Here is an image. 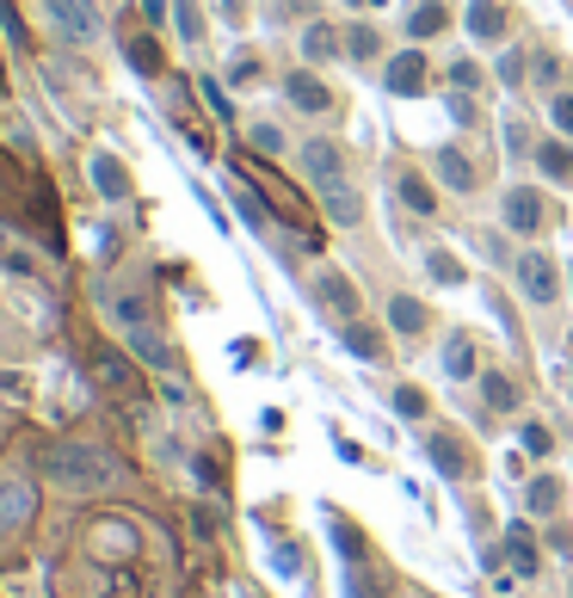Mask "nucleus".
Listing matches in <instances>:
<instances>
[{
	"mask_svg": "<svg viewBox=\"0 0 573 598\" xmlns=\"http://www.w3.org/2000/svg\"><path fill=\"white\" fill-rule=\"evenodd\" d=\"M44 475L68 494H106L118 481V463L99 444H56V451H44Z\"/></svg>",
	"mask_w": 573,
	"mask_h": 598,
	"instance_id": "nucleus-1",
	"label": "nucleus"
},
{
	"mask_svg": "<svg viewBox=\"0 0 573 598\" xmlns=\"http://www.w3.org/2000/svg\"><path fill=\"white\" fill-rule=\"evenodd\" d=\"M518 290H525L530 302H555L561 297V272L549 253H518Z\"/></svg>",
	"mask_w": 573,
	"mask_h": 598,
	"instance_id": "nucleus-2",
	"label": "nucleus"
},
{
	"mask_svg": "<svg viewBox=\"0 0 573 598\" xmlns=\"http://www.w3.org/2000/svg\"><path fill=\"white\" fill-rule=\"evenodd\" d=\"M32 481H19V475H0V536H13L32 524Z\"/></svg>",
	"mask_w": 573,
	"mask_h": 598,
	"instance_id": "nucleus-3",
	"label": "nucleus"
},
{
	"mask_svg": "<svg viewBox=\"0 0 573 598\" xmlns=\"http://www.w3.org/2000/svg\"><path fill=\"white\" fill-rule=\"evenodd\" d=\"M49 19L63 25L75 44H93L99 37V13H93V0H49Z\"/></svg>",
	"mask_w": 573,
	"mask_h": 598,
	"instance_id": "nucleus-4",
	"label": "nucleus"
},
{
	"mask_svg": "<svg viewBox=\"0 0 573 598\" xmlns=\"http://www.w3.org/2000/svg\"><path fill=\"white\" fill-rule=\"evenodd\" d=\"M542 217H549V210H542V191H537V186H511V191H506V229H518V235H537Z\"/></svg>",
	"mask_w": 573,
	"mask_h": 598,
	"instance_id": "nucleus-5",
	"label": "nucleus"
},
{
	"mask_svg": "<svg viewBox=\"0 0 573 598\" xmlns=\"http://www.w3.org/2000/svg\"><path fill=\"white\" fill-rule=\"evenodd\" d=\"M284 99H290L296 111H309V118L315 111H333V93H327L309 68H290V75H284Z\"/></svg>",
	"mask_w": 573,
	"mask_h": 598,
	"instance_id": "nucleus-6",
	"label": "nucleus"
},
{
	"mask_svg": "<svg viewBox=\"0 0 573 598\" xmlns=\"http://www.w3.org/2000/svg\"><path fill=\"white\" fill-rule=\"evenodd\" d=\"M87 536H93V555H99V562H130V555H136V531H130V524H118V519H99Z\"/></svg>",
	"mask_w": 573,
	"mask_h": 598,
	"instance_id": "nucleus-7",
	"label": "nucleus"
},
{
	"mask_svg": "<svg viewBox=\"0 0 573 598\" xmlns=\"http://www.w3.org/2000/svg\"><path fill=\"white\" fill-rule=\"evenodd\" d=\"M302 167H309L315 186H340V179H345V155H340V142H302Z\"/></svg>",
	"mask_w": 573,
	"mask_h": 598,
	"instance_id": "nucleus-8",
	"label": "nucleus"
},
{
	"mask_svg": "<svg viewBox=\"0 0 573 598\" xmlns=\"http://www.w3.org/2000/svg\"><path fill=\"white\" fill-rule=\"evenodd\" d=\"M383 80H388V93H419L426 87V56L419 49H407V56H388V68H383Z\"/></svg>",
	"mask_w": 573,
	"mask_h": 598,
	"instance_id": "nucleus-9",
	"label": "nucleus"
},
{
	"mask_svg": "<svg viewBox=\"0 0 573 598\" xmlns=\"http://www.w3.org/2000/svg\"><path fill=\"white\" fill-rule=\"evenodd\" d=\"M321 210H327V222H340V229H357L364 222V204H357V191L345 186H321Z\"/></svg>",
	"mask_w": 573,
	"mask_h": 598,
	"instance_id": "nucleus-10",
	"label": "nucleus"
},
{
	"mask_svg": "<svg viewBox=\"0 0 573 598\" xmlns=\"http://www.w3.org/2000/svg\"><path fill=\"white\" fill-rule=\"evenodd\" d=\"M130 352H136L148 370H173V340H161L148 321H142V328H130Z\"/></svg>",
	"mask_w": 573,
	"mask_h": 598,
	"instance_id": "nucleus-11",
	"label": "nucleus"
},
{
	"mask_svg": "<svg viewBox=\"0 0 573 598\" xmlns=\"http://www.w3.org/2000/svg\"><path fill=\"white\" fill-rule=\"evenodd\" d=\"M469 32H475L481 44H499V37H506V0H475V7H469Z\"/></svg>",
	"mask_w": 573,
	"mask_h": 598,
	"instance_id": "nucleus-12",
	"label": "nucleus"
},
{
	"mask_svg": "<svg viewBox=\"0 0 573 598\" xmlns=\"http://www.w3.org/2000/svg\"><path fill=\"white\" fill-rule=\"evenodd\" d=\"M426 451H432L438 475H450V481H463V475H469V451H463L456 439H450V432H438V439L426 444Z\"/></svg>",
	"mask_w": 573,
	"mask_h": 598,
	"instance_id": "nucleus-13",
	"label": "nucleus"
},
{
	"mask_svg": "<svg viewBox=\"0 0 573 598\" xmlns=\"http://www.w3.org/2000/svg\"><path fill=\"white\" fill-rule=\"evenodd\" d=\"M340 49H345V37L333 32V25H309V32H302V56H309V63H340Z\"/></svg>",
	"mask_w": 573,
	"mask_h": 598,
	"instance_id": "nucleus-14",
	"label": "nucleus"
},
{
	"mask_svg": "<svg viewBox=\"0 0 573 598\" xmlns=\"http://www.w3.org/2000/svg\"><path fill=\"white\" fill-rule=\"evenodd\" d=\"M321 297H327V309H333L340 321L357 315V290H352V278H340V272H321Z\"/></svg>",
	"mask_w": 573,
	"mask_h": 598,
	"instance_id": "nucleus-15",
	"label": "nucleus"
},
{
	"mask_svg": "<svg viewBox=\"0 0 573 598\" xmlns=\"http://www.w3.org/2000/svg\"><path fill=\"white\" fill-rule=\"evenodd\" d=\"M345 346H352V358H364V364H383V358H388L383 333L364 328V321H345Z\"/></svg>",
	"mask_w": 573,
	"mask_h": 598,
	"instance_id": "nucleus-16",
	"label": "nucleus"
},
{
	"mask_svg": "<svg viewBox=\"0 0 573 598\" xmlns=\"http://www.w3.org/2000/svg\"><path fill=\"white\" fill-rule=\"evenodd\" d=\"M537 167L555 179V186H568V179H573V142H561V136L542 142V148H537Z\"/></svg>",
	"mask_w": 573,
	"mask_h": 598,
	"instance_id": "nucleus-17",
	"label": "nucleus"
},
{
	"mask_svg": "<svg viewBox=\"0 0 573 598\" xmlns=\"http://www.w3.org/2000/svg\"><path fill=\"white\" fill-rule=\"evenodd\" d=\"M506 555H511V567H518V574H537V536H530V524H511L506 531Z\"/></svg>",
	"mask_w": 573,
	"mask_h": 598,
	"instance_id": "nucleus-18",
	"label": "nucleus"
},
{
	"mask_svg": "<svg viewBox=\"0 0 573 598\" xmlns=\"http://www.w3.org/2000/svg\"><path fill=\"white\" fill-rule=\"evenodd\" d=\"M525 506L537 512V519H555V512H561V481H555V475H537L530 494H525Z\"/></svg>",
	"mask_w": 573,
	"mask_h": 598,
	"instance_id": "nucleus-19",
	"label": "nucleus"
},
{
	"mask_svg": "<svg viewBox=\"0 0 573 598\" xmlns=\"http://www.w3.org/2000/svg\"><path fill=\"white\" fill-rule=\"evenodd\" d=\"M481 395H487V408H494V413H511V408H518V383L499 377V370H487V377H481Z\"/></svg>",
	"mask_w": 573,
	"mask_h": 598,
	"instance_id": "nucleus-20",
	"label": "nucleus"
},
{
	"mask_svg": "<svg viewBox=\"0 0 573 598\" xmlns=\"http://www.w3.org/2000/svg\"><path fill=\"white\" fill-rule=\"evenodd\" d=\"M401 204L414 210V217H438V198H432V186L419 174H401Z\"/></svg>",
	"mask_w": 573,
	"mask_h": 598,
	"instance_id": "nucleus-21",
	"label": "nucleus"
},
{
	"mask_svg": "<svg viewBox=\"0 0 573 598\" xmlns=\"http://www.w3.org/2000/svg\"><path fill=\"white\" fill-rule=\"evenodd\" d=\"M388 328L395 333H426V309H419L414 297H395L388 302Z\"/></svg>",
	"mask_w": 573,
	"mask_h": 598,
	"instance_id": "nucleus-22",
	"label": "nucleus"
},
{
	"mask_svg": "<svg viewBox=\"0 0 573 598\" xmlns=\"http://www.w3.org/2000/svg\"><path fill=\"white\" fill-rule=\"evenodd\" d=\"M93 186L106 191V198H124V191H130V179H124V167H118V160L93 155Z\"/></svg>",
	"mask_w": 573,
	"mask_h": 598,
	"instance_id": "nucleus-23",
	"label": "nucleus"
},
{
	"mask_svg": "<svg viewBox=\"0 0 573 598\" xmlns=\"http://www.w3.org/2000/svg\"><path fill=\"white\" fill-rule=\"evenodd\" d=\"M438 174H444L456 191H469V186H475V167H469V160L456 155V148H438Z\"/></svg>",
	"mask_w": 573,
	"mask_h": 598,
	"instance_id": "nucleus-24",
	"label": "nucleus"
},
{
	"mask_svg": "<svg viewBox=\"0 0 573 598\" xmlns=\"http://www.w3.org/2000/svg\"><path fill=\"white\" fill-rule=\"evenodd\" d=\"M444 370H450L456 383H463V377H475V346H469L463 333H456V340L444 346Z\"/></svg>",
	"mask_w": 573,
	"mask_h": 598,
	"instance_id": "nucleus-25",
	"label": "nucleus"
},
{
	"mask_svg": "<svg viewBox=\"0 0 573 598\" xmlns=\"http://www.w3.org/2000/svg\"><path fill=\"white\" fill-rule=\"evenodd\" d=\"M173 25H179V37H186V44H198V37H203V13H198V0H173Z\"/></svg>",
	"mask_w": 573,
	"mask_h": 598,
	"instance_id": "nucleus-26",
	"label": "nucleus"
},
{
	"mask_svg": "<svg viewBox=\"0 0 573 598\" xmlns=\"http://www.w3.org/2000/svg\"><path fill=\"white\" fill-rule=\"evenodd\" d=\"M93 370H99V383H111V389H130V383H136V377H130V364L118 358V352H99Z\"/></svg>",
	"mask_w": 573,
	"mask_h": 598,
	"instance_id": "nucleus-27",
	"label": "nucleus"
},
{
	"mask_svg": "<svg viewBox=\"0 0 573 598\" xmlns=\"http://www.w3.org/2000/svg\"><path fill=\"white\" fill-rule=\"evenodd\" d=\"M444 25H450V13H444V7H419V13L407 19V32H414V37H438Z\"/></svg>",
	"mask_w": 573,
	"mask_h": 598,
	"instance_id": "nucleus-28",
	"label": "nucleus"
},
{
	"mask_svg": "<svg viewBox=\"0 0 573 598\" xmlns=\"http://www.w3.org/2000/svg\"><path fill=\"white\" fill-rule=\"evenodd\" d=\"M130 68H136V75H161V44L155 37H136V44H130Z\"/></svg>",
	"mask_w": 573,
	"mask_h": 598,
	"instance_id": "nucleus-29",
	"label": "nucleus"
},
{
	"mask_svg": "<svg viewBox=\"0 0 573 598\" xmlns=\"http://www.w3.org/2000/svg\"><path fill=\"white\" fill-rule=\"evenodd\" d=\"M198 93H203V106H210V118H217V124H234V106H229V93H222L217 80H198Z\"/></svg>",
	"mask_w": 573,
	"mask_h": 598,
	"instance_id": "nucleus-30",
	"label": "nucleus"
},
{
	"mask_svg": "<svg viewBox=\"0 0 573 598\" xmlns=\"http://www.w3.org/2000/svg\"><path fill=\"white\" fill-rule=\"evenodd\" d=\"M345 49L364 63V56H383V37H376L371 25H352V32H345Z\"/></svg>",
	"mask_w": 573,
	"mask_h": 598,
	"instance_id": "nucleus-31",
	"label": "nucleus"
},
{
	"mask_svg": "<svg viewBox=\"0 0 573 598\" xmlns=\"http://www.w3.org/2000/svg\"><path fill=\"white\" fill-rule=\"evenodd\" d=\"M426 408H432V401H426L414 383H407V389H395V413H401V420H426Z\"/></svg>",
	"mask_w": 573,
	"mask_h": 598,
	"instance_id": "nucleus-32",
	"label": "nucleus"
},
{
	"mask_svg": "<svg viewBox=\"0 0 573 598\" xmlns=\"http://www.w3.org/2000/svg\"><path fill=\"white\" fill-rule=\"evenodd\" d=\"M450 87H456V93H481V68L469 63V56H456V63H450Z\"/></svg>",
	"mask_w": 573,
	"mask_h": 598,
	"instance_id": "nucleus-33",
	"label": "nucleus"
},
{
	"mask_svg": "<svg viewBox=\"0 0 573 598\" xmlns=\"http://www.w3.org/2000/svg\"><path fill=\"white\" fill-rule=\"evenodd\" d=\"M549 124H555V136L573 142V93H555V99H549Z\"/></svg>",
	"mask_w": 573,
	"mask_h": 598,
	"instance_id": "nucleus-34",
	"label": "nucleus"
},
{
	"mask_svg": "<svg viewBox=\"0 0 573 598\" xmlns=\"http://www.w3.org/2000/svg\"><path fill=\"white\" fill-rule=\"evenodd\" d=\"M426 272H432L438 284H463V266H456L450 253H426Z\"/></svg>",
	"mask_w": 573,
	"mask_h": 598,
	"instance_id": "nucleus-35",
	"label": "nucleus"
},
{
	"mask_svg": "<svg viewBox=\"0 0 573 598\" xmlns=\"http://www.w3.org/2000/svg\"><path fill=\"white\" fill-rule=\"evenodd\" d=\"M518 439H525V451H530V457H549V451H555V439H549V425H537V420H530L525 432H518Z\"/></svg>",
	"mask_w": 573,
	"mask_h": 598,
	"instance_id": "nucleus-36",
	"label": "nucleus"
},
{
	"mask_svg": "<svg viewBox=\"0 0 573 598\" xmlns=\"http://www.w3.org/2000/svg\"><path fill=\"white\" fill-rule=\"evenodd\" d=\"M253 148H265V155H278V148H284L278 124H253Z\"/></svg>",
	"mask_w": 573,
	"mask_h": 598,
	"instance_id": "nucleus-37",
	"label": "nucleus"
},
{
	"mask_svg": "<svg viewBox=\"0 0 573 598\" xmlns=\"http://www.w3.org/2000/svg\"><path fill=\"white\" fill-rule=\"evenodd\" d=\"M217 13H222V25H241L247 19V0H217Z\"/></svg>",
	"mask_w": 573,
	"mask_h": 598,
	"instance_id": "nucleus-38",
	"label": "nucleus"
},
{
	"mask_svg": "<svg viewBox=\"0 0 573 598\" xmlns=\"http://www.w3.org/2000/svg\"><path fill=\"white\" fill-rule=\"evenodd\" d=\"M499 80H506V87H518V80H525V63H518V56H499Z\"/></svg>",
	"mask_w": 573,
	"mask_h": 598,
	"instance_id": "nucleus-39",
	"label": "nucleus"
},
{
	"mask_svg": "<svg viewBox=\"0 0 573 598\" xmlns=\"http://www.w3.org/2000/svg\"><path fill=\"white\" fill-rule=\"evenodd\" d=\"M253 80H260V63H253V56H241V63H234V87H253Z\"/></svg>",
	"mask_w": 573,
	"mask_h": 598,
	"instance_id": "nucleus-40",
	"label": "nucleus"
},
{
	"mask_svg": "<svg viewBox=\"0 0 573 598\" xmlns=\"http://www.w3.org/2000/svg\"><path fill=\"white\" fill-rule=\"evenodd\" d=\"M142 13H148V25H167V0H142Z\"/></svg>",
	"mask_w": 573,
	"mask_h": 598,
	"instance_id": "nucleus-41",
	"label": "nucleus"
},
{
	"mask_svg": "<svg viewBox=\"0 0 573 598\" xmlns=\"http://www.w3.org/2000/svg\"><path fill=\"white\" fill-rule=\"evenodd\" d=\"M0 253H7V229H0Z\"/></svg>",
	"mask_w": 573,
	"mask_h": 598,
	"instance_id": "nucleus-42",
	"label": "nucleus"
},
{
	"mask_svg": "<svg viewBox=\"0 0 573 598\" xmlns=\"http://www.w3.org/2000/svg\"><path fill=\"white\" fill-rule=\"evenodd\" d=\"M568 7H573V0H568Z\"/></svg>",
	"mask_w": 573,
	"mask_h": 598,
	"instance_id": "nucleus-43",
	"label": "nucleus"
}]
</instances>
